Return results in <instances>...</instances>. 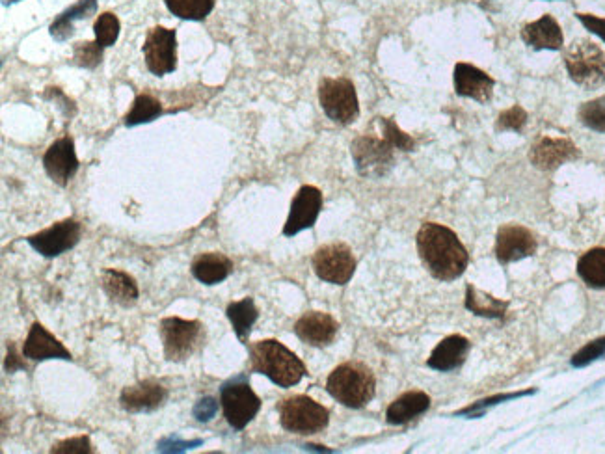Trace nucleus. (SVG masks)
I'll return each mask as SVG.
<instances>
[{"label":"nucleus","mask_w":605,"mask_h":454,"mask_svg":"<svg viewBox=\"0 0 605 454\" xmlns=\"http://www.w3.org/2000/svg\"><path fill=\"white\" fill-rule=\"evenodd\" d=\"M416 242L423 265L436 280H458L468 268L470 255L453 229L425 222L417 231Z\"/></svg>","instance_id":"1"},{"label":"nucleus","mask_w":605,"mask_h":454,"mask_svg":"<svg viewBox=\"0 0 605 454\" xmlns=\"http://www.w3.org/2000/svg\"><path fill=\"white\" fill-rule=\"evenodd\" d=\"M252 371L267 376L280 388H293L306 376L304 361L278 339H263L248 347Z\"/></svg>","instance_id":"2"},{"label":"nucleus","mask_w":605,"mask_h":454,"mask_svg":"<svg viewBox=\"0 0 605 454\" xmlns=\"http://www.w3.org/2000/svg\"><path fill=\"white\" fill-rule=\"evenodd\" d=\"M326 391L339 404L360 410L375 399L377 378L362 361H347L337 365L326 380Z\"/></svg>","instance_id":"3"},{"label":"nucleus","mask_w":605,"mask_h":454,"mask_svg":"<svg viewBox=\"0 0 605 454\" xmlns=\"http://www.w3.org/2000/svg\"><path fill=\"white\" fill-rule=\"evenodd\" d=\"M280 425L287 432L310 436L317 434L330 423V412L321 402L313 401L308 395H291L278 402Z\"/></svg>","instance_id":"4"},{"label":"nucleus","mask_w":605,"mask_h":454,"mask_svg":"<svg viewBox=\"0 0 605 454\" xmlns=\"http://www.w3.org/2000/svg\"><path fill=\"white\" fill-rule=\"evenodd\" d=\"M159 332L164 358L174 363L190 360L205 345V326L200 321L166 317L161 321Z\"/></svg>","instance_id":"5"},{"label":"nucleus","mask_w":605,"mask_h":454,"mask_svg":"<svg viewBox=\"0 0 605 454\" xmlns=\"http://www.w3.org/2000/svg\"><path fill=\"white\" fill-rule=\"evenodd\" d=\"M395 151L397 147L382 133L380 136L371 133L360 134L350 144L356 170L367 179H380L388 175L395 164Z\"/></svg>","instance_id":"6"},{"label":"nucleus","mask_w":605,"mask_h":454,"mask_svg":"<svg viewBox=\"0 0 605 454\" xmlns=\"http://www.w3.org/2000/svg\"><path fill=\"white\" fill-rule=\"evenodd\" d=\"M570 79L585 90H594L605 82V53L598 43L576 40L565 53Z\"/></svg>","instance_id":"7"},{"label":"nucleus","mask_w":605,"mask_h":454,"mask_svg":"<svg viewBox=\"0 0 605 454\" xmlns=\"http://www.w3.org/2000/svg\"><path fill=\"white\" fill-rule=\"evenodd\" d=\"M319 103L324 114L337 125H350L360 116V101L354 84L347 77L319 82Z\"/></svg>","instance_id":"8"},{"label":"nucleus","mask_w":605,"mask_h":454,"mask_svg":"<svg viewBox=\"0 0 605 454\" xmlns=\"http://www.w3.org/2000/svg\"><path fill=\"white\" fill-rule=\"evenodd\" d=\"M220 404L222 412L233 430H242L248 427L261 410V399L256 391L250 388L248 382L242 378H235L220 389Z\"/></svg>","instance_id":"9"},{"label":"nucleus","mask_w":605,"mask_h":454,"mask_svg":"<svg viewBox=\"0 0 605 454\" xmlns=\"http://www.w3.org/2000/svg\"><path fill=\"white\" fill-rule=\"evenodd\" d=\"M311 265L319 280L332 285H347L356 272V257L347 244L330 242L313 254Z\"/></svg>","instance_id":"10"},{"label":"nucleus","mask_w":605,"mask_h":454,"mask_svg":"<svg viewBox=\"0 0 605 454\" xmlns=\"http://www.w3.org/2000/svg\"><path fill=\"white\" fill-rule=\"evenodd\" d=\"M81 235V222L75 218H66L36 235H30L27 242L38 254L47 259H54L73 250L81 241Z\"/></svg>","instance_id":"11"},{"label":"nucleus","mask_w":605,"mask_h":454,"mask_svg":"<svg viewBox=\"0 0 605 454\" xmlns=\"http://www.w3.org/2000/svg\"><path fill=\"white\" fill-rule=\"evenodd\" d=\"M144 58L149 71L157 77H164L177 67V38L175 30L153 27L144 41Z\"/></svg>","instance_id":"12"},{"label":"nucleus","mask_w":605,"mask_h":454,"mask_svg":"<svg viewBox=\"0 0 605 454\" xmlns=\"http://www.w3.org/2000/svg\"><path fill=\"white\" fill-rule=\"evenodd\" d=\"M323 209V192L317 187L304 185L296 192L291 201V211L287 216V222L283 226L285 237H295L298 233L315 226L319 214Z\"/></svg>","instance_id":"13"},{"label":"nucleus","mask_w":605,"mask_h":454,"mask_svg":"<svg viewBox=\"0 0 605 454\" xmlns=\"http://www.w3.org/2000/svg\"><path fill=\"white\" fill-rule=\"evenodd\" d=\"M579 157L581 151L568 138L542 136L529 149V161L542 172H553L566 162L578 161Z\"/></svg>","instance_id":"14"},{"label":"nucleus","mask_w":605,"mask_h":454,"mask_svg":"<svg viewBox=\"0 0 605 454\" xmlns=\"http://www.w3.org/2000/svg\"><path fill=\"white\" fill-rule=\"evenodd\" d=\"M168 401V388L161 380L146 378L133 386L123 388L120 395V406L129 414H149L164 406Z\"/></svg>","instance_id":"15"},{"label":"nucleus","mask_w":605,"mask_h":454,"mask_svg":"<svg viewBox=\"0 0 605 454\" xmlns=\"http://www.w3.org/2000/svg\"><path fill=\"white\" fill-rule=\"evenodd\" d=\"M537 252L535 235L520 224H505L496 235V257L501 265H511Z\"/></svg>","instance_id":"16"},{"label":"nucleus","mask_w":605,"mask_h":454,"mask_svg":"<svg viewBox=\"0 0 605 454\" xmlns=\"http://www.w3.org/2000/svg\"><path fill=\"white\" fill-rule=\"evenodd\" d=\"M43 168L51 181L60 187H66L79 170L75 142L69 136H62L53 142L43 155Z\"/></svg>","instance_id":"17"},{"label":"nucleus","mask_w":605,"mask_h":454,"mask_svg":"<svg viewBox=\"0 0 605 454\" xmlns=\"http://www.w3.org/2000/svg\"><path fill=\"white\" fill-rule=\"evenodd\" d=\"M21 356L30 361L73 360L71 352L56 339L41 322H34L28 330L27 339L21 348Z\"/></svg>","instance_id":"18"},{"label":"nucleus","mask_w":605,"mask_h":454,"mask_svg":"<svg viewBox=\"0 0 605 454\" xmlns=\"http://www.w3.org/2000/svg\"><path fill=\"white\" fill-rule=\"evenodd\" d=\"M339 322L323 311H308L295 322V334L302 343L310 347L324 348L334 343Z\"/></svg>","instance_id":"19"},{"label":"nucleus","mask_w":605,"mask_h":454,"mask_svg":"<svg viewBox=\"0 0 605 454\" xmlns=\"http://www.w3.org/2000/svg\"><path fill=\"white\" fill-rule=\"evenodd\" d=\"M453 82H455V92L460 97H468L477 103H488L494 95V86L496 81L484 73L483 69L471 66L466 62H458L453 73Z\"/></svg>","instance_id":"20"},{"label":"nucleus","mask_w":605,"mask_h":454,"mask_svg":"<svg viewBox=\"0 0 605 454\" xmlns=\"http://www.w3.org/2000/svg\"><path fill=\"white\" fill-rule=\"evenodd\" d=\"M527 47L535 51H561L565 45V36L555 17L542 15L537 21L527 23L520 32Z\"/></svg>","instance_id":"21"},{"label":"nucleus","mask_w":605,"mask_h":454,"mask_svg":"<svg viewBox=\"0 0 605 454\" xmlns=\"http://www.w3.org/2000/svg\"><path fill=\"white\" fill-rule=\"evenodd\" d=\"M468 352H470V341L464 335H449L432 350L427 365L434 371L451 373L458 367H462V363L468 358Z\"/></svg>","instance_id":"22"},{"label":"nucleus","mask_w":605,"mask_h":454,"mask_svg":"<svg viewBox=\"0 0 605 454\" xmlns=\"http://www.w3.org/2000/svg\"><path fill=\"white\" fill-rule=\"evenodd\" d=\"M101 289L108 298L121 308H133L138 302V283L135 278L123 270L105 268L101 274Z\"/></svg>","instance_id":"23"},{"label":"nucleus","mask_w":605,"mask_h":454,"mask_svg":"<svg viewBox=\"0 0 605 454\" xmlns=\"http://www.w3.org/2000/svg\"><path fill=\"white\" fill-rule=\"evenodd\" d=\"M431 408V397L423 391H406L391 402L386 410V421L390 425H406Z\"/></svg>","instance_id":"24"},{"label":"nucleus","mask_w":605,"mask_h":454,"mask_svg":"<svg viewBox=\"0 0 605 454\" xmlns=\"http://www.w3.org/2000/svg\"><path fill=\"white\" fill-rule=\"evenodd\" d=\"M190 272L196 280L203 285H218L224 280H228L229 274L233 272V261L228 255L220 254V252H207L200 254L194 261Z\"/></svg>","instance_id":"25"},{"label":"nucleus","mask_w":605,"mask_h":454,"mask_svg":"<svg viewBox=\"0 0 605 454\" xmlns=\"http://www.w3.org/2000/svg\"><path fill=\"white\" fill-rule=\"evenodd\" d=\"M229 322L233 326V332L239 337L242 345H248V337L254 328L257 319H259V309H257L254 298L246 296L239 302H231L226 309Z\"/></svg>","instance_id":"26"},{"label":"nucleus","mask_w":605,"mask_h":454,"mask_svg":"<svg viewBox=\"0 0 605 454\" xmlns=\"http://www.w3.org/2000/svg\"><path fill=\"white\" fill-rule=\"evenodd\" d=\"M466 309H470L473 315H479L484 319H503L507 315L509 304L499 300L492 294L484 293L481 289L468 285L466 289Z\"/></svg>","instance_id":"27"},{"label":"nucleus","mask_w":605,"mask_h":454,"mask_svg":"<svg viewBox=\"0 0 605 454\" xmlns=\"http://www.w3.org/2000/svg\"><path fill=\"white\" fill-rule=\"evenodd\" d=\"M578 274L591 289H605V248H592L581 255Z\"/></svg>","instance_id":"28"},{"label":"nucleus","mask_w":605,"mask_h":454,"mask_svg":"<svg viewBox=\"0 0 605 454\" xmlns=\"http://www.w3.org/2000/svg\"><path fill=\"white\" fill-rule=\"evenodd\" d=\"M164 4L172 14L187 21H203L215 8V0H164Z\"/></svg>","instance_id":"29"},{"label":"nucleus","mask_w":605,"mask_h":454,"mask_svg":"<svg viewBox=\"0 0 605 454\" xmlns=\"http://www.w3.org/2000/svg\"><path fill=\"white\" fill-rule=\"evenodd\" d=\"M162 114V105L159 99H155L153 95L142 94L138 95L133 103L131 112L125 116V125L127 127H135L140 123H149V121L159 118Z\"/></svg>","instance_id":"30"},{"label":"nucleus","mask_w":605,"mask_h":454,"mask_svg":"<svg viewBox=\"0 0 605 454\" xmlns=\"http://www.w3.org/2000/svg\"><path fill=\"white\" fill-rule=\"evenodd\" d=\"M95 10V0H81L77 6H73L69 12L60 15V19L53 23L51 27V36L54 40L64 41L73 34V27L71 23L75 19H86L88 15L92 14Z\"/></svg>","instance_id":"31"},{"label":"nucleus","mask_w":605,"mask_h":454,"mask_svg":"<svg viewBox=\"0 0 605 454\" xmlns=\"http://www.w3.org/2000/svg\"><path fill=\"white\" fill-rule=\"evenodd\" d=\"M578 118L594 133H605V95L583 103L579 107Z\"/></svg>","instance_id":"32"},{"label":"nucleus","mask_w":605,"mask_h":454,"mask_svg":"<svg viewBox=\"0 0 605 454\" xmlns=\"http://www.w3.org/2000/svg\"><path fill=\"white\" fill-rule=\"evenodd\" d=\"M120 19L110 12L99 15L94 25L95 41L105 49L112 47L120 36Z\"/></svg>","instance_id":"33"},{"label":"nucleus","mask_w":605,"mask_h":454,"mask_svg":"<svg viewBox=\"0 0 605 454\" xmlns=\"http://www.w3.org/2000/svg\"><path fill=\"white\" fill-rule=\"evenodd\" d=\"M377 125L380 127V133L397 147V151H414L416 140L410 134L401 131L393 118H377Z\"/></svg>","instance_id":"34"},{"label":"nucleus","mask_w":605,"mask_h":454,"mask_svg":"<svg viewBox=\"0 0 605 454\" xmlns=\"http://www.w3.org/2000/svg\"><path fill=\"white\" fill-rule=\"evenodd\" d=\"M103 49L105 47L97 41H81L73 47V62L79 67L94 69L103 60Z\"/></svg>","instance_id":"35"},{"label":"nucleus","mask_w":605,"mask_h":454,"mask_svg":"<svg viewBox=\"0 0 605 454\" xmlns=\"http://www.w3.org/2000/svg\"><path fill=\"white\" fill-rule=\"evenodd\" d=\"M527 125V112L524 107L520 105H514V107L503 110L496 120V131L498 133H505V131H512V133H522L524 127Z\"/></svg>","instance_id":"36"},{"label":"nucleus","mask_w":605,"mask_h":454,"mask_svg":"<svg viewBox=\"0 0 605 454\" xmlns=\"http://www.w3.org/2000/svg\"><path fill=\"white\" fill-rule=\"evenodd\" d=\"M53 454H92L95 453L94 443L88 436H77L60 441L51 447Z\"/></svg>","instance_id":"37"},{"label":"nucleus","mask_w":605,"mask_h":454,"mask_svg":"<svg viewBox=\"0 0 605 454\" xmlns=\"http://www.w3.org/2000/svg\"><path fill=\"white\" fill-rule=\"evenodd\" d=\"M602 356H605V337L594 339L589 345H585L579 352H576L574 358H572V365L574 367H587L589 363L602 358Z\"/></svg>","instance_id":"38"},{"label":"nucleus","mask_w":605,"mask_h":454,"mask_svg":"<svg viewBox=\"0 0 605 454\" xmlns=\"http://www.w3.org/2000/svg\"><path fill=\"white\" fill-rule=\"evenodd\" d=\"M576 17H578V21L583 27L605 43V17L594 14H579V12Z\"/></svg>","instance_id":"39"},{"label":"nucleus","mask_w":605,"mask_h":454,"mask_svg":"<svg viewBox=\"0 0 605 454\" xmlns=\"http://www.w3.org/2000/svg\"><path fill=\"white\" fill-rule=\"evenodd\" d=\"M216 410H218V402L215 399H211V397H207V399H202V401L196 404L194 415H196L198 421H209V419H213Z\"/></svg>","instance_id":"40"},{"label":"nucleus","mask_w":605,"mask_h":454,"mask_svg":"<svg viewBox=\"0 0 605 454\" xmlns=\"http://www.w3.org/2000/svg\"><path fill=\"white\" fill-rule=\"evenodd\" d=\"M4 367H6L8 373H14L17 369H25V361H21V358L17 356L14 345H10V348H8V358H6Z\"/></svg>","instance_id":"41"}]
</instances>
